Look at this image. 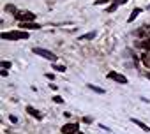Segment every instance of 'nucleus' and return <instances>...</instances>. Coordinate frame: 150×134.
Instances as JSON below:
<instances>
[{
	"instance_id": "8",
	"label": "nucleus",
	"mask_w": 150,
	"mask_h": 134,
	"mask_svg": "<svg viewBox=\"0 0 150 134\" xmlns=\"http://www.w3.org/2000/svg\"><path fill=\"white\" fill-rule=\"evenodd\" d=\"M27 113H30L34 118H37V120H41V113L35 109V108H32V106H27Z\"/></svg>"
},
{
	"instance_id": "14",
	"label": "nucleus",
	"mask_w": 150,
	"mask_h": 134,
	"mask_svg": "<svg viewBox=\"0 0 150 134\" xmlns=\"http://www.w3.org/2000/svg\"><path fill=\"white\" fill-rule=\"evenodd\" d=\"M0 67H4V69H9V67H11V62H7V60H4L2 63H0Z\"/></svg>"
},
{
	"instance_id": "9",
	"label": "nucleus",
	"mask_w": 150,
	"mask_h": 134,
	"mask_svg": "<svg viewBox=\"0 0 150 134\" xmlns=\"http://www.w3.org/2000/svg\"><path fill=\"white\" fill-rule=\"evenodd\" d=\"M139 13H141V9H139V7L132 9V13H131V16H129V20H127V21H129V23H132V21H134L138 16H139Z\"/></svg>"
},
{
	"instance_id": "23",
	"label": "nucleus",
	"mask_w": 150,
	"mask_h": 134,
	"mask_svg": "<svg viewBox=\"0 0 150 134\" xmlns=\"http://www.w3.org/2000/svg\"><path fill=\"white\" fill-rule=\"evenodd\" d=\"M148 9H150V6H148Z\"/></svg>"
},
{
	"instance_id": "11",
	"label": "nucleus",
	"mask_w": 150,
	"mask_h": 134,
	"mask_svg": "<svg viewBox=\"0 0 150 134\" xmlns=\"http://www.w3.org/2000/svg\"><path fill=\"white\" fill-rule=\"evenodd\" d=\"M88 88H90V90H94L96 94H104V92H106L104 88H101V87H96V85H88Z\"/></svg>"
},
{
	"instance_id": "18",
	"label": "nucleus",
	"mask_w": 150,
	"mask_h": 134,
	"mask_svg": "<svg viewBox=\"0 0 150 134\" xmlns=\"http://www.w3.org/2000/svg\"><path fill=\"white\" fill-rule=\"evenodd\" d=\"M127 0H113V4H117V6H120V4H125Z\"/></svg>"
},
{
	"instance_id": "2",
	"label": "nucleus",
	"mask_w": 150,
	"mask_h": 134,
	"mask_svg": "<svg viewBox=\"0 0 150 134\" xmlns=\"http://www.w3.org/2000/svg\"><path fill=\"white\" fill-rule=\"evenodd\" d=\"M32 51H34L35 55H39V56L46 58V60H51V62H55V60H57V55H55V53H51V51H48V49H44V48H34Z\"/></svg>"
},
{
	"instance_id": "10",
	"label": "nucleus",
	"mask_w": 150,
	"mask_h": 134,
	"mask_svg": "<svg viewBox=\"0 0 150 134\" xmlns=\"http://www.w3.org/2000/svg\"><path fill=\"white\" fill-rule=\"evenodd\" d=\"M94 37H96V32H87V34L80 35V41H90V39H94Z\"/></svg>"
},
{
	"instance_id": "16",
	"label": "nucleus",
	"mask_w": 150,
	"mask_h": 134,
	"mask_svg": "<svg viewBox=\"0 0 150 134\" xmlns=\"http://www.w3.org/2000/svg\"><path fill=\"white\" fill-rule=\"evenodd\" d=\"M113 11H117V4H111V6L106 9V13H113Z\"/></svg>"
},
{
	"instance_id": "19",
	"label": "nucleus",
	"mask_w": 150,
	"mask_h": 134,
	"mask_svg": "<svg viewBox=\"0 0 150 134\" xmlns=\"http://www.w3.org/2000/svg\"><path fill=\"white\" fill-rule=\"evenodd\" d=\"M94 4H96V6H103V4H106V0H96Z\"/></svg>"
},
{
	"instance_id": "15",
	"label": "nucleus",
	"mask_w": 150,
	"mask_h": 134,
	"mask_svg": "<svg viewBox=\"0 0 150 134\" xmlns=\"http://www.w3.org/2000/svg\"><path fill=\"white\" fill-rule=\"evenodd\" d=\"M6 9L9 11V13H13V14H16L18 11H16V7H13V6H6Z\"/></svg>"
},
{
	"instance_id": "12",
	"label": "nucleus",
	"mask_w": 150,
	"mask_h": 134,
	"mask_svg": "<svg viewBox=\"0 0 150 134\" xmlns=\"http://www.w3.org/2000/svg\"><path fill=\"white\" fill-rule=\"evenodd\" d=\"M138 46L143 49H150V41H141V42H138Z\"/></svg>"
},
{
	"instance_id": "4",
	"label": "nucleus",
	"mask_w": 150,
	"mask_h": 134,
	"mask_svg": "<svg viewBox=\"0 0 150 134\" xmlns=\"http://www.w3.org/2000/svg\"><path fill=\"white\" fill-rule=\"evenodd\" d=\"M108 78L113 80V81H117V83H120V85H125V83H127V78H125L124 74H120V73H115V71L108 73Z\"/></svg>"
},
{
	"instance_id": "22",
	"label": "nucleus",
	"mask_w": 150,
	"mask_h": 134,
	"mask_svg": "<svg viewBox=\"0 0 150 134\" xmlns=\"http://www.w3.org/2000/svg\"><path fill=\"white\" fill-rule=\"evenodd\" d=\"M146 76H148V78H150V73H148V74H146Z\"/></svg>"
},
{
	"instance_id": "17",
	"label": "nucleus",
	"mask_w": 150,
	"mask_h": 134,
	"mask_svg": "<svg viewBox=\"0 0 150 134\" xmlns=\"http://www.w3.org/2000/svg\"><path fill=\"white\" fill-rule=\"evenodd\" d=\"M53 101H55L57 104H62V102H64V99H62V97H58V95H55V97H53Z\"/></svg>"
},
{
	"instance_id": "1",
	"label": "nucleus",
	"mask_w": 150,
	"mask_h": 134,
	"mask_svg": "<svg viewBox=\"0 0 150 134\" xmlns=\"http://www.w3.org/2000/svg\"><path fill=\"white\" fill-rule=\"evenodd\" d=\"M0 37L6 41H20V39H28V32L27 30H13V32H2Z\"/></svg>"
},
{
	"instance_id": "6",
	"label": "nucleus",
	"mask_w": 150,
	"mask_h": 134,
	"mask_svg": "<svg viewBox=\"0 0 150 134\" xmlns=\"http://www.w3.org/2000/svg\"><path fill=\"white\" fill-rule=\"evenodd\" d=\"M20 28H21V30H39L41 25H37V23H34V21H21V23H20Z\"/></svg>"
},
{
	"instance_id": "5",
	"label": "nucleus",
	"mask_w": 150,
	"mask_h": 134,
	"mask_svg": "<svg viewBox=\"0 0 150 134\" xmlns=\"http://www.w3.org/2000/svg\"><path fill=\"white\" fill-rule=\"evenodd\" d=\"M80 130V123H65L62 127V134H76Z\"/></svg>"
},
{
	"instance_id": "13",
	"label": "nucleus",
	"mask_w": 150,
	"mask_h": 134,
	"mask_svg": "<svg viewBox=\"0 0 150 134\" xmlns=\"http://www.w3.org/2000/svg\"><path fill=\"white\" fill-rule=\"evenodd\" d=\"M53 69L58 71V73H65V65H57V63H55V65H53Z\"/></svg>"
},
{
	"instance_id": "24",
	"label": "nucleus",
	"mask_w": 150,
	"mask_h": 134,
	"mask_svg": "<svg viewBox=\"0 0 150 134\" xmlns=\"http://www.w3.org/2000/svg\"><path fill=\"white\" fill-rule=\"evenodd\" d=\"M148 28H150V27H148Z\"/></svg>"
},
{
	"instance_id": "7",
	"label": "nucleus",
	"mask_w": 150,
	"mask_h": 134,
	"mask_svg": "<svg viewBox=\"0 0 150 134\" xmlns=\"http://www.w3.org/2000/svg\"><path fill=\"white\" fill-rule=\"evenodd\" d=\"M131 122H132V123H136L138 127H141L143 130H146V132H150V127H148L146 123H143L141 120H138V118H131Z\"/></svg>"
},
{
	"instance_id": "3",
	"label": "nucleus",
	"mask_w": 150,
	"mask_h": 134,
	"mask_svg": "<svg viewBox=\"0 0 150 134\" xmlns=\"http://www.w3.org/2000/svg\"><path fill=\"white\" fill-rule=\"evenodd\" d=\"M14 18L20 20V21H34L35 20V14L34 13H28V11H20V13L14 14Z\"/></svg>"
},
{
	"instance_id": "20",
	"label": "nucleus",
	"mask_w": 150,
	"mask_h": 134,
	"mask_svg": "<svg viewBox=\"0 0 150 134\" xmlns=\"http://www.w3.org/2000/svg\"><path fill=\"white\" fill-rule=\"evenodd\" d=\"M9 118H11V122H13V123H16V122H18V116H14V115H11Z\"/></svg>"
},
{
	"instance_id": "21",
	"label": "nucleus",
	"mask_w": 150,
	"mask_h": 134,
	"mask_svg": "<svg viewBox=\"0 0 150 134\" xmlns=\"http://www.w3.org/2000/svg\"><path fill=\"white\" fill-rule=\"evenodd\" d=\"M76 134H83V132H80V130H78V132H76Z\"/></svg>"
}]
</instances>
